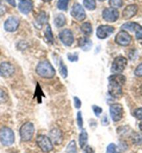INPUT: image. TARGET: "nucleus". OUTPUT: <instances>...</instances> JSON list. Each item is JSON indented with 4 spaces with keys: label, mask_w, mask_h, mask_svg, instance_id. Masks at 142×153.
I'll return each mask as SVG.
<instances>
[{
    "label": "nucleus",
    "mask_w": 142,
    "mask_h": 153,
    "mask_svg": "<svg viewBox=\"0 0 142 153\" xmlns=\"http://www.w3.org/2000/svg\"><path fill=\"white\" fill-rule=\"evenodd\" d=\"M43 1H45V2H49L50 1H52V0H43Z\"/></svg>",
    "instance_id": "obj_43"
},
{
    "label": "nucleus",
    "mask_w": 142,
    "mask_h": 153,
    "mask_svg": "<svg viewBox=\"0 0 142 153\" xmlns=\"http://www.w3.org/2000/svg\"><path fill=\"white\" fill-rule=\"evenodd\" d=\"M125 76L121 74H113L109 77L108 90L110 94L115 98H119L122 96V85L125 82Z\"/></svg>",
    "instance_id": "obj_1"
},
{
    "label": "nucleus",
    "mask_w": 142,
    "mask_h": 153,
    "mask_svg": "<svg viewBox=\"0 0 142 153\" xmlns=\"http://www.w3.org/2000/svg\"><path fill=\"white\" fill-rule=\"evenodd\" d=\"M6 10V6H4L3 2H2V1H0V15H2L5 13Z\"/></svg>",
    "instance_id": "obj_38"
},
{
    "label": "nucleus",
    "mask_w": 142,
    "mask_h": 153,
    "mask_svg": "<svg viewBox=\"0 0 142 153\" xmlns=\"http://www.w3.org/2000/svg\"><path fill=\"white\" fill-rule=\"evenodd\" d=\"M116 150V146L114 143H111L107 146L106 153H115Z\"/></svg>",
    "instance_id": "obj_32"
},
{
    "label": "nucleus",
    "mask_w": 142,
    "mask_h": 153,
    "mask_svg": "<svg viewBox=\"0 0 142 153\" xmlns=\"http://www.w3.org/2000/svg\"><path fill=\"white\" fill-rule=\"evenodd\" d=\"M111 118L114 122H118L122 119L123 115V108L121 104L115 103L111 105L110 108Z\"/></svg>",
    "instance_id": "obj_7"
},
{
    "label": "nucleus",
    "mask_w": 142,
    "mask_h": 153,
    "mask_svg": "<svg viewBox=\"0 0 142 153\" xmlns=\"http://www.w3.org/2000/svg\"><path fill=\"white\" fill-rule=\"evenodd\" d=\"M102 17L108 22H114L119 19V13L114 8H107L102 12Z\"/></svg>",
    "instance_id": "obj_9"
},
{
    "label": "nucleus",
    "mask_w": 142,
    "mask_h": 153,
    "mask_svg": "<svg viewBox=\"0 0 142 153\" xmlns=\"http://www.w3.org/2000/svg\"><path fill=\"white\" fill-rule=\"evenodd\" d=\"M134 74L138 77H142V63L137 67L134 71Z\"/></svg>",
    "instance_id": "obj_34"
},
{
    "label": "nucleus",
    "mask_w": 142,
    "mask_h": 153,
    "mask_svg": "<svg viewBox=\"0 0 142 153\" xmlns=\"http://www.w3.org/2000/svg\"><path fill=\"white\" fill-rule=\"evenodd\" d=\"M37 146L44 152H49L53 150V143L45 135H39L36 138Z\"/></svg>",
    "instance_id": "obj_6"
},
{
    "label": "nucleus",
    "mask_w": 142,
    "mask_h": 153,
    "mask_svg": "<svg viewBox=\"0 0 142 153\" xmlns=\"http://www.w3.org/2000/svg\"><path fill=\"white\" fill-rule=\"evenodd\" d=\"M99 1H106V0H99Z\"/></svg>",
    "instance_id": "obj_44"
},
{
    "label": "nucleus",
    "mask_w": 142,
    "mask_h": 153,
    "mask_svg": "<svg viewBox=\"0 0 142 153\" xmlns=\"http://www.w3.org/2000/svg\"><path fill=\"white\" fill-rule=\"evenodd\" d=\"M139 129H140L141 130V131H142V121L140 123H139Z\"/></svg>",
    "instance_id": "obj_42"
},
{
    "label": "nucleus",
    "mask_w": 142,
    "mask_h": 153,
    "mask_svg": "<svg viewBox=\"0 0 142 153\" xmlns=\"http://www.w3.org/2000/svg\"><path fill=\"white\" fill-rule=\"evenodd\" d=\"M66 153H76L77 152V146L75 141H71L66 148Z\"/></svg>",
    "instance_id": "obj_25"
},
{
    "label": "nucleus",
    "mask_w": 142,
    "mask_h": 153,
    "mask_svg": "<svg viewBox=\"0 0 142 153\" xmlns=\"http://www.w3.org/2000/svg\"><path fill=\"white\" fill-rule=\"evenodd\" d=\"M77 123L78 127H79L80 129H82L83 127V118L81 111H78L77 114Z\"/></svg>",
    "instance_id": "obj_30"
},
{
    "label": "nucleus",
    "mask_w": 142,
    "mask_h": 153,
    "mask_svg": "<svg viewBox=\"0 0 142 153\" xmlns=\"http://www.w3.org/2000/svg\"><path fill=\"white\" fill-rule=\"evenodd\" d=\"M38 22H41V24H43L46 21V15H45V13H41L38 15Z\"/></svg>",
    "instance_id": "obj_36"
},
{
    "label": "nucleus",
    "mask_w": 142,
    "mask_h": 153,
    "mask_svg": "<svg viewBox=\"0 0 142 153\" xmlns=\"http://www.w3.org/2000/svg\"><path fill=\"white\" fill-rule=\"evenodd\" d=\"M15 72L14 65L8 62H3L0 64V76L3 78L11 77Z\"/></svg>",
    "instance_id": "obj_11"
},
{
    "label": "nucleus",
    "mask_w": 142,
    "mask_h": 153,
    "mask_svg": "<svg viewBox=\"0 0 142 153\" xmlns=\"http://www.w3.org/2000/svg\"><path fill=\"white\" fill-rule=\"evenodd\" d=\"M79 45L83 51H87L92 47V42L88 38H81L79 40Z\"/></svg>",
    "instance_id": "obj_19"
},
{
    "label": "nucleus",
    "mask_w": 142,
    "mask_h": 153,
    "mask_svg": "<svg viewBox=\"0 0 142 153\" xmlns=\"http://www.w3.org/2000/svg\"><path fill=\"white\" fill-rule=\"evenodd\" d=\"M68 60L71 61V62H75V61L78 60V56L76 55V54H68Z\"/></svg>",
    "instance_id": "obj_37"
},
{
    "label": "nucleus",
    "mask_w": 142,
    "mask_h": 153,
    "mask_svg": "<svg viewBox=\"0 0 142 153\" xmlns=\"http://www.w3.org/2000/svg\"><path fill=\"white\" fill-rule=\"evenodd\" d=\"M15 141L14 132L8 127H4L0 130V142L4 146H11Z\"/></svg>",
    "instance_id": "obj_3"
},
{
    "label": "nucleus",
    "mask_w": 142,
    "mask_h": 153,
    "mask_svg": "<svg viewBox=\"0 0 142 153\" xmlns=\"http://www.w3.org/2000/svg\"><path fill=\"white\" fill-rule=\"evenodd\" d=\"M20 1H24V0H20Z\"/></svg>",
    "instance_id": "obj_46"
},
{
    "label": "nucleus",
    "mask_w": 142,
    "mask_h": 153,
    "mask_svg": "<svg viewBox=\"0 0 142 153\" xmlns=\"http://www.w3.org/2000/svg\"><path fill=\"white\" fill-rule=\"evenodd\" d=\"M45 38L47 39V40L48 41V42L52 43V44L54 42L53 34H52L51 27H50V25H47L46 30H45Z\"/></svg>",
    "instance_id": "obj_23"
},
{
    "label": "nucleus",
    "mask_w": 142,
    "mask_h": 153,
    "mask_svg": "<svg viewBox=\"0 0 142 153\" xmlns=\"http://www.w3.org/2000/svg\"><path fill=\"white\" fill-rule=\"evenodd\" d=\"M8 100V95L3 89H0V104L4 103Z\"/></svg>",
    "instance_id": "obj_29"
},
{
    "label": "nucleus",
    "mask_w": 142,
    "mask_h": 153,
    "mask_svg": "<svg viewBox=\"0 0 142 153\" xmlns=\"http://www.w3.org/2000/svg\"><path fill=\"white\" fill-rule=\"evenodd\" d=\"M71 15L74 19L80 22L84 21L86 17V12H85L84 8L80 4H74L71 11Z\"/></svg>",
    "instance_id": "obj_8"
},
{
    "label": "nucleus",
    "mask_w": 142,
    "mask_h": 153,
    "mask_svg": "<svg viewBox=\"0 0 142 153\" xmlns=\"http://www.w3.org/2000/svg\"><path fill=\"white\" fill-rule=\"evenodd\" d=\"M121 28L124 30H128L130 31L139 32L142 31V27L136 22H127L122 26Z\"/></svg>",
    "instance_id": "obj_18"
},
{
    "label": "nucleus",
    "mask_w": 142,
    "mask_h": 153,
    "mask_svg": "<svg viewBox=\"0 0 142 153\" xmlns=\"http://www.w3.org/2000/svg\"><path fill=\"white\" fill-rule=\"evenodd\" d=\"M137 11H138V6L136 4H131L125 8L122 15L123 19H130L137 14Z\"/></svg>",
    "instance_id": "obj_16"
},
{
    "label": "nucleus",
    "mask_w": 142,
    "mask_h": 153,
    "mask_svg": "<svg viewBox=\"0 0 142 153\" xmlns=\"http://www.w3.org/2000/svg\"><path fill=\"white\" fill-rule=\"evenodd\" d=\"M59 39L63 45L65 46H71L74 42V36L70 29L63 30L59 34Z\"/></svg>",
    "instance_id": "obj_14"
},
{
    "label": "nucleus",
    "mask_w": 142,
    "mask_h": 153,
    "mask_svg": "<svg viewBox=\"0 0 142 153\" xmlns=\"http://www.w3.org/2000/svg\"><path fill=\"white\" fill-rule=\"evenodd\" d=\"M54 24L57 27H62L63 26H64L65 24V17L64 15H58L54 19Z\"/></svg>",
    "instance_id": "obj_22"
},
{
    "label": "nucleus",
    "mask_w": 142,
    "mask_h": 153,
    "mask_svg": "<svg viewBox=\"0 0 142 153\" xmlns=\"http://www.w3.org/2000/svg\"><path fill=\"white\" fill-rule=\"evenodd\" d=\"M18 8L20 11L23 14H29L32 10L33 2L32 0H24L19 4Z\"/></svg>",
    "instance_id": "obj_17"
},
{
    "label": "nucleus",
    "mask_w": 142,
    "mask_h": 153,
    "mask_svg": "<svg viewBox=\"0 0 142 153\" xmlns=\"http://www.w3.org/2000/svg\"><path fill=\"white\" fill-rule=\"evenodd\" d=\"M6 1H7L8 3L10 4V5H11L12 6H14V7H16V0H6Z\"/></svg>",
    "instance_id": "obj_39"
},
{
    "label": "nucleus",
    "mask_w": 142,
    "mask_h": 153,
    "mask_svg": "<svg viewBox=\"0 0 142 153\" xmlns=\"http://www.w3.org/2000/svg\"><path fill=\"white\" fill-rule=\"evenodd\" d=\"M49 138L51 140L52 143L55 145H59L62 143L63 139L62 132L58 128L52 129L49 133Z\"/></svg>",
    "instance_id": "obj_15"
},
{
    "label": "nucleus",
    "mask_w": 142,
    "mask_h": 153,
    "mask_svg": "<svg viewBox=\"0 0 142 153\" xmlns=\"http://www.w3.org/2000/svg\"><path fill=\"white\" fill-rule=\"evenodd\" d=\"M85 153H93L92 148L89 147V146H86V148H85Z\"/></svg>",
    "instance_id": "obj_40"
},
{
    "label": "nucleus",
    "mask_w": 142,
    "mask_h": 153,
    "mask_svg": "<svg viewBox=\"0 0 142 153\" xmlns=\"http://www.w3.org/2000/svg\"><path fill=\"white\" fill-rule=\"evenodd\" d=\"M131 41H132V37L128 33L124 30H121L118 33L115 37V42L119 45L123 46V47L128 46L131 43Z\"/></svg>",
    "instance_id": "obj_10"
},
{
    "label": "nucleus",
    "mask_w": 142,
    "mask_h": 153,
    "mask_svg": "<svg viewBox=\"0 0 142 153\" xmlns=\"http://www.w3.org/2000/svg\"><path fill=\"white\" fill-rule=\"evenodd\" d=\"M34 133V126L32 122H27L20 129V135L23 141H29L32 139Z\"/></svg>",
    "instance_id": "obj_4"
},
{
    "label": "nucleus",
    "mask_w": 142,
    "mask_h": 153,
    "mask_svg": "<svg viewBox=\"0 0 142 153\" xmlns=\"http://www.w3.org/2000/svg\"><path fill=\"white\" fill-rule=\"evenodd\" d=\"M81 30L85 36H89L92 34L93 33V28L92 26L89 22H84L81 26Z\"/></svg>",
    "instance_id": "obj_21"
},
{
    "label": "nucleus",
    "mask_w": 142,
    "mask_h": 153,
    "mask_svg": "<svg viewBox=\"0 0 142 153\" xmlns=\"http://www.w3.org/2000/svg\"><path fill=\"white\" fill-rule=\"evenodd\" d=\"M134 114L135 117H136L137 119L141 120L142 121V108L137 109V110L134 111Z\"/></svg>",
    "instance_id": "obj_33"
},
{
    "label": "nucleus",
    "mask_w": 142,
    "mask_h": 153,
    "mask_svg": "<svg viewBox=\"0 0 142 153\" xmlns=\"http://www.w3.org/2000/svg\"><path fill=\"white\" fill-rule=\"evenodd\" d=\"M87 142H88V134L86 130H83L81 132L79 137L80 146L82 149H85L87 146Z\"/></svg>",
    "instance_id": "obj_20"
},
{
    "label": "nucleus",
    "mask_w": 142,
    "mask_h": 153,
    "mask_svg": "<svg viewBox=\"0 0 142 153\" xmlns=\"http://www.w3.org/2000/svg\"><path fill=\"white\" fill-rule=\"evenodd\" d=\"M69 0H58L57 1V8L59 10H67L68 6Z\"/></svg>",
    "instance_id": "obj_27"
},
{
    "label": "nucleus",
    "mask_w": 142,
    "mask_h": 153,
    "mask_svg": "<svg viewBox=\"0 0 142 153\" xmlns=\"http://www.w3.org/2000/svg\"><path fill=\"white\" fill-rule=\"evenodd\" d=\"M20 20L16 17H10L4 23V29L8 32H14L18 28Z\"/></svg>",
    "instance_id": "obj_13"
},
{
    "label": "nucleus",
    "mask_w": 142,
    "mask_h": 153,
    "mask_svg": "<svg viewBox=\"0 0 142 153\" xmlns=\"http://www.w3.org/2000/svg\"><path fill=\"white\" fill-rule=\"evenodd\" d=\"M128 65V60L123 56H118L114 59L111 65V71L114 74H121Z\"/></svg>",
    "instance_id": "obj_5"
},
{
    "label": "nucleus",
    "mask_w": 142,
    "mask_h": 153,
    "mask_svg": "<svg viewBox=\"0 0 142 153\" xmlns=\"http://www.w3.org/2000/svg\"><path fill=\"white\" fill-rule=\"evenodd\" d=\"M59 72L62 75V77L63 78H67L68 76V69L65 65L63 63V60L60 61V64H59Z\"/></svg>",
    "instance_id": "obj_26"
},
{
    "label": "nucleus",
    "mask_w": 142,
    "mask_h": 153,
    "mask_svg": "<svg viewBox=\"0 0 142 153\" xmlns=\"http://www.w3.org/2000/svg\"><path fill=\"white\" fill-rule=\"evenodd\" d=\"M136 38L138 40H142V31L136 33Z\"/></svg>",
    "instance_id": "obj_41"
},
{
    "label": "nucleus",
    "mask_w": 142,
    "mask_h": 153,
    "mask_svg": "<svg viewBox=\"0 0 142 153\" xmlns=\"http://www.w3.org/2000/svg\"><path fill=\"white\" fill-rule=\"evenodd\" d=\"M84 5L89 10H93L96 8V2L95 0H84Z\"/></svg>",
    "instance_id": "obj_24"
},
{
    "label": "nucleus",
    "mask_w": 142,
    "mask_h": 153,
    "mask_svg": "<svg viewBox=\"0 0 142 153\" xmlns=\"http://www.w3.org/2000/svg\"><path fill=\"white\" fill-rule=\"evenodd\" d=\"M74 104H75V107L77 109H80L81 108V106H82V102H81L79 98L77 97H74Z\"/></svg>",
    "instance_id": "obj_35"
},
{
    "label": "nucleus",
    "mask_w": 142,
    "mask_h": 153,
    "mask_svg": "<svg viewBox=\"0 0 142 153\" xmlns=\"http://www.w3.org/2000/svg\"><path fill=\"white\" fill-rule=\"evenodd\" d=\"M110 4L112 8H120L123 5V0H110Z\"/></svg>",
    "instance_id": "obj_28"
},
{
    "label": "nucleus",
    "mask_w": 142,
    "mask_h": 153,
    "mask_svg": "<svg viewBox=\"0 0 142 153\" xmlns=\"http://www.w3.org/2000/svg\"><path fill=\"white\" fill-rule=\"evenodd\" d=\"M141 94H142V86H141Z\"/></svg>",
    "instance_id": "obj_45"
},
{
    "label": "nucleus",
    "mask_w": 142,
    "mask_h": 153,
    "mask_svg": "<svg viewBox=\"0 0 142 153\" xmlns=\"http://www.w3.org/2000/svg\"><path fill=\"white\" fill-rule=\"evenodd\" d=\"M92 108H93V112H94L95 115L97 117H99L100 115V114L102 112V109L100 108V107L97 106V105H93Z\"/></svg>",
    "instance_id": "obj_31"
},
{
    "label": "nucleus",
    "mask_w": 142,
    "mask_h": 153,
    "mask_svg": "<svg viewBox=\"0 0 142 153\" xmlns=\"http://www.w3.org/2000/svg\"><path fill=\"white\" fill-rule=\"evenodd\" d=\"M36 73L42 78H52L55 76L56 71L50 62L47 60H43L37 65Z\"/></svg>",
    "instance_id": "obj_2"
},
{
    "label": "nucleus",
    "mask_w": 142,
    "mask_h": 153,
    "mask_svg": "<svg viewBox=\"0 0 142 153\" xmlns=\"http://www.w3.org/2000/svg\"><path fill=\"white\" fill-rule=\"evenodd\" d=\"M114 31V28L108 25L100 26L97 28V36L100 39H106L110 37Z\"/></svg>",
    "instance_id": "obj_12"
}]
</instances>
